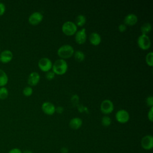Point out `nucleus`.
I'll return each mask as SVG.
<instances>
[{"label":"nucleus","mask_w":153,"mask_h":153,"mask_svg":"<svg viewBox=\"0 0 153 153\" xmlns=\"http://www.w3.org/2000/svg\"><path fill=\"white\" fill-rule=\"evenodd\" d=\"M69 151L68 149L66 147H63L60 149V152L61 153H68Z\"/></svg>","instance_id":"obj_33"},{"label":"nucleus","mask_w":153,"mask_h":153,"mask_svg":"<svg viewBox=\"0 0 153 153\" xmlns=\"http://www.w3.org/2000/svg\"><path fill=\"white\" fill-rule=\"evenodd\" d=\"M40 81V75L36 72H31L27 78V83L30 86L36 85Z\"/></svg>","instance_id":"obj_12"},{"label":"nucleus","mask_w":153,"mask_h":153,"mask_svg":"<svg viewBox=\"0 0 153 153\" xmlns=\"http://www.w3.org/2000/svg\"><path fill=\"white\" fill-rule=\"evenodd\" d=\"M73 47L69 44H65L60 46L57 51L58 56L62 59H66L71 57L74 53Z\"/></svg>","instance_id":"obj_2"},{"label":"nucleus","mask_w":153,"mask_h":153,"mask_svg":"<svg viewBox=\"0 0 153 153\" xmlns=\"http://www.w3.org/2000/svg\"><path fill=\"white\" fill-rule=\"evenodd\" d=\"M118 29L120 32H124L127 29V26H126L124 23L120 24L118 26Z\"/></svg>","instance_id":"obj_28"},{"label":"nucleus","mask_w":153,"mask_h":153,"mask_svg":"<svg viewBox=\"0 0 153 153\" xmlns=\"http://www.w3.org/2000/svg\"><path fill=\"white\" fill-rule=\"evenodd\" d=\"M85 23H86V18L82 14H79L75 18V24L77 27L83 26L85 24Z\"/></svg>","instance_id":"obj_18"},{"label":"nucleus","mask_w":153,"mask_h":153,"mask_svg":"<svg viewBox=\"0 0 153 153\" xmlns=\"http://www.w3.org/2000/svg\"><path fill=\"white\" fill-rule=\"evenodd\" d=\"M38 65L41 71L47 72L52 69L53 63L50 59L47 57H42L39 59Z\"/></svg>","instance_id":"obj_6"},{"label":"nucleus","mask_w":153,"mask_h":153,"mask_svg":"<svg viewBox=\"0 0 153 153\" xmlns=\"http://www.w3.org/2000/svg\"><path fill=\"white\" fill-rule=\"evenodd\" d=\"M8 81V77L4 71L0 69V87L5 86Z\"/></svg>","instance_id":"obj_17"},{"label":"nucleus","mask_w":153,"mask_h":153,"mask_svg":"<svg viewBox=\"0 0 153 153\" xmlns=\"http://www.w3.org/2000/svg\"><path fill=\"white\" fill-rule=\"evenodd\" d=\"M8 153H22V151L19 148H14L11 149Z\"/></svg>","instance_id":"obj_30"},{"label":"nucleus","mask_w":153,"mask_h":153,"mask_svg":"<svg viewBox=\"0 0 153 153\" xmlns=\"http://www.w3.org/2000/svg\"><path fill=\"white\" fill-rule=\"evenodd\" d=\"M69 125L72 129L78 130L82 126V120L79 117H74L70 120Z\"/></svg>","instance_id":"obj_16"},{"label":"nucleus","mask_w":153,"mask_h":153,"mask_svg":"<svg viewBox=\"0 0 153 153\" xmlns=\"http://www.w3.org/2000/svg\"><path fill=\"white\" fill-rule=\"evenodd\" d=\"M152 29V26L150 23H145L140 27V31L142 34L147 35Z\"/></svg>","instance_id":"obj_20"},{"label":"nucleus","mask_w":153,"mask_h":153,"mask_svg":"<svg viewBox=\"0 0 153 153\" xmlns=\"http://www.w3.org/2000/svg\"><path fill=\"white\" fill-rule=\"evenodd\" d=\"M100 109L101 112L105 115L109 114L112 113L114 109V105L113 102L109 99H105L103 100L100 106Z\"/></svg>","instance_id":"obj_5"},{"label":"nucleus","mask_w":153,"mask_h":153,"mask_svg":"<svg viewBox=\"0 0 153 153\" xmlns=\"http://www.w3.org/2000/svg\"><path fill=\"white\" fill-rule=\"evenodd\" d=\"M146 103L148 106L150 108L153 107V97L151 96H148L146 99Z\"/></svg>","instance_id":"obj_26"},{"label":"nucleus","mask_w":153,"mask_h":153,"mask_svg":"<svg viewBox=\"0 0 153 153\" xmlns=\"http://www.w3.org/2000/svg\"><path fill=\"white\" fill-rule=\"evenodd\" d=\"M137 43L139 47L143 50H148L151 45V40L147 35L141 34L137 38Z\"/></svg>","instance_id":"obj_4"},{"label":"nucleus","mask_w":153,"mask_h":153,"mask_svg":"<svg viewBox=\"0 0 153 153\" xmlns=\"http://www.w3.org/2000/svg\"><path fill=\"white\" fill-rule=\"evenodd\" d=\"M73 56L74 57L75 60L78 62H82L85 59L84 53L80 50H77L76 51H74Z\"/></svg>","instance_id":"obj_19"},{"label":"nucleus","mask_w":153,"mask_h":153,"mask_svg":"<svg viewBox=\"0 0 153 153\" xmlns=\"http://www.w3.org/2000/svg\"><path fill=\"white\" fill-rule=\"evenodd\" d=\"M88 39L90 44L94 46L99 45L102 41L100 35L97 32H92L90 35Z\"/></svg>","instance_id":"obj_15"},{"label":"nucleus","mask_w":153,"mask_h":153,"mask_svg":"<svg viewBox=\"0 0 153 153\" xmlns=\"http://www.w3.org/2000/svg\"><path fill=\"white\" fill-rule=\"evenodd\" d=\"M87 39V34L86 30L85 28L81 29L75 34V42L79 45L83 44L85 43Z\"/></svg>","instance_id":"obj_11"},{"label":"nucleus","mask_w":153,"mask_h":153,"mask_svg":"<svg viewBox=\"0 0 153 153\" xmlns=\"http://www.w3.org/2000/svg\"><path fill=\"white\" fill-rule=\"evenodd\" d=\"M55 75L56 74L52 71H50L45 72V78L47 80L51 81L54 78Z\"/></svg>","instance_id":"obj_25"},{"label":"nucleus","mask_w":153,"mask_h":153,"mask_svg":"<svg viewBox=\"0 0 153 153\" xmlns=\"http://www.w3.org/2000/svg\"><path fill=\"white\" fill-rule=\"evenodd\" d=\"M13 57V53L9 50H5L0 54V61L4 63L10 62L12 60Z\"/></svg>","instance_id":"obj_14"},{"label":"nucleus","mask_w":153,"mask_h":153,"mask_svg":"<svg viewBox=\"0 0 153 153\" xmlns=\"http://www.w3.org/2000/svg\"><path fill=\"white\" fill-rule=\"evenodd\" d=\"M145 61L149 66L152 67L153 66V53L152 51L149 52L146 54L145 57Z\"/></svg>","instance_id":"obj_21"},{"label":"nucleus","mask_w":153,"mask_h":153,"mask_svg":"<svg viewBox=\"0 0 153 153\" xmlns=\"http://www.w3.org/2000/svg\"><path fill=\"white\" fill-rule=\"evenodd\" d=\"M43 20V15L41 13L36 11L32 13L29 18L28 22L29 23L33 26H36L39 25Z\"/></svg>","instance_id":"obj_8"},{"label":"nucleus","mask_w":153,"mask_h":153,"mask_svg":"<svg viewBox=\"0 0 153 153\" xmlns=\"http://www.w3.org/2000/svg\"><path fill=\"white\" fill-rule=\"evenodd\" d=\"M138 21L137 16L133 14V13H130L128 14L124 19V24L126 26H133L135 25Z\"/></svg>","instance_id":"obj_13"},{"label":"nucleus","mask_w":153,"mask_h":153,"mask_svg":"<svg viewBox=\"0 0 153 153\" xmlns=\"http://www.w3.org/2000/svg\"><path fill=\"white\" fill-rule=\"evenodd\" d=\"M62 30L65 35L72 36L75 35L77 32V26L74 22L67 21L62 25Z\"/></svg>","instance_id":"obj_3"},{"label":"nucleus","mask_w":153,"mask_h":153,"mask_svg":"<svg viewBox=\"0 0 153 153\" xmlns=\"http://www.w3.org/2000/svg\"><path fill=\"white\" fill-rule=\"evenodd\" d=\"M63 108L62 106H57V108H56V112L58 114H62L63 112Z\"/></svg>","instance_id":"obj_31"},{"label":"nucleus","mask_w":153,"mask_h":153,"mask_svg":"<svg viewBox=\"0 0 153 153\" xmlns=\"http://www.w3.org/2000/svg\"><path fill=\"white\" fill-rule=\"evenodd\" d=\"M22 153H33L30 150H29V149H26L25 151H23L22 152Z\"/></svg>","instance_id":"obj_34"},{"label":"nucleus","mask_w":153,"mask_h":153,"mask_svg":"<svg viewBox=\"0 0 153 153\" xmlns=\"http://www.w3.org/2000/svg\"><path fill=\"white\" fill-rule=\"evenodd\" d=\"M42 112L48 115H52L56 112V107L53 103L50 102H45L42 104Z\"/></svg>","instance_id":"obj_10"},{"label":"nucleus","mask_w":153,"mask_h":153,"mask_svg":"<svg viewBox=\"0 0 153 153\" xmlns=\"http://www.w3.org/2000/svg\"><path fill=\"white\" fill-rule=\"evenodd\" d=\"M148 118L151 122L153 121V107L150 108L148 112Z\"/></svg>","instance_id":"obj_27"},{"label":"nucleus","mask_w":153,"mask_h":153,"mask_svg":"<svg viewBox=\"0 0 153 153\" xmlns=\"http://www.w3.org/2000/svg\"><path fill=\"white\" fill-rule=\"evenodd\" d=\"M5 11V5L4 3L0 2V16H2Z\"/></svg>","instance_id":"obj_29"},{"label":"nucleus","mask_w":153,"mask_h":153,"mask_svg":"<svg viewBox=\"0 0 153 153\" xmlns=\"http://www.w3.org/2000/svg\"><path fill=\"white\" fill-rule=\"evenodd\" d=\"M112 120L111 118L107 115H105L102 118L101 123L103 126L104 127H108L111 125Z\"/></svg>","instance_id":"obj_22"},{"label":"nucleus","mask_w":153,"mask_h":153,"mask_svg":"<svg viewBox=\"0 0 153 153\" xmlns=\"http://www.w3.org/2000/svg\"><path fill=\"white\" fill-rule=\"evenodd\" d=\"M76 100H79L78 96L77 95H74V96H72V103H73L74 104H76V105H77L78 103L76 102Z\"/></svg>","instance_id":"obj_32"},{"label":"nucleus","mask_w":153,"mask_h":153,"mask_svg":"<svg viewBox=\"0 0 153 153\" xmlns=\"http://www.w3.org/2000/svg\"><path fill=\"white\" fill-rule=\"evenodd\" d=\"M68 68V65L65 60L59 59L53 64L52 71L56 75H62L65 74Z\"/></svg>","instance_id":"obj_1"},{"label":"nucleus","mask_w":153,"mask_h":153,"mask_svg":"<svg viewBox=\"0 0 153 153\" xmlns=\"http://www.w3.org/2000/svg\"><path fill=\"white\" fill-rule=\"evenodd\" d=\"M141 146L145 150H151L153 148V137L151 134L143 136L141 140Z\"/></svg>","instance_id":"obj_9"},{"label":"nucleus","mask_w":153,"mask_h":153,"mask_svg":"<svg viewBox=\"0 0 153 153\" xmlns=\"http://www.w3.org/2000/svg\"><path fill=\"white\" fill-rule=\"evenodd\" d=\"M116 120L121 124L127 123L130 120V114L128 111L125 109L118 110L115 114Z\"/></svg>","instance_id":"obj_7"},{"label":"nucleus","mask_w":153,"mask_h":153,"mask_svg":"<svg viewBox=\"0 0 153 153\" xmlns=\"http://www.w3.org/2000/svg\"><path fill=\"white\" fill-rule=\"evenodd\" d=\"M33 93V89L30 86H27L23 90V94L26 97L30 96Z\"/></svg>","instance_id":"obj_24"},{"label":"nucleus","mask_w":153,"mask_h":153,"mask_svg":"<svg viewBox=\"0 0 153 153\" xmlns=\"http://www.w3.org/2000/svg\"><path fill=\"white\" fill-rule=\"evenodd\" d=\"M8 96V90L5 87H1L0 88V99L2 100L5 99Z\"/></svg>","instance_id":"obj_23"}]
</instances>
